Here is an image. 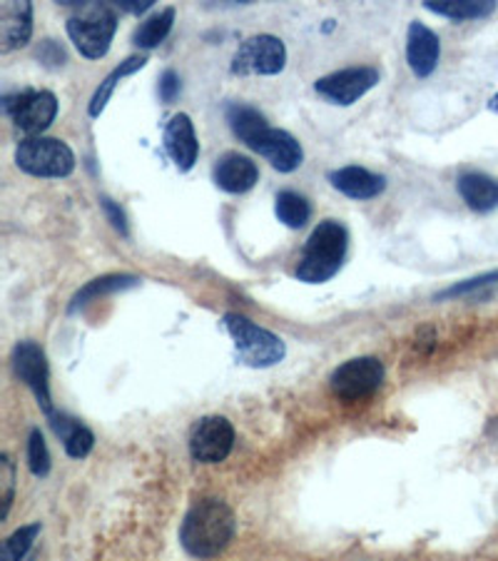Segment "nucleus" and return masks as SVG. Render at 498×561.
Instances as JSON below:
<instances>
[{
    "label": "nucleus",
    "mask_w": 498,
    "mask_h": 561,
    "mask_svg": "<svg viewBox=\"0 0 498 561\" xmlns=\"http://www.w3.org/2000/svg\"><path fill=\"white\" fill-rule=\"evenodd\" d=\"M237 522L235 512L222 502V499H200L198 504L187 512L180 541L187 554L194 559H212L225 551L235 537Z\"/></svg>",
    "instance_id": "1"
},
{
    "label": "nucleus",
    "mask_w": 498,
    "mask_h": 561,
    "mask_svg": "<svg viewBox=\"0 0 498 561\" xmlns=\"http://www.w3.org/2000/svg\"><path fill=\"white\" fill-rule=\"evenodd\" d=\"M349 235L336 220H324L311 230L309 239L301 249L297 262V278L307 284H319L332 280L342 270Z\"/></svg>",
    "instance_id": "2"
},
{
    "label": "nucleus",
    "mask_w": 498,
    "mask_h": 561,
    "mask_svg": "<svg viewBox=\"0 0 498 561\" xmlns=\"http://www.w3.org/2000/svg\"><path fill=\"white\" fill-rule=\"evenodd\" d=\"M66 31L80 56L97 60L108 56L115 31H118V15L110 5L85 3L75 15L68 17Z\"/></svg>",
    "instance_id": "3"
},
{
    "label": "nucleus",
    "mask_w": 498,
    "mask_h": 561,
    "mask_svg": "<svg viewBox=\"0 0 498 561\" xmlns=\"http://www.w3.org/2000/svg\"><path fill=\"white\" fill-rule=\"evenodd\" d=\"M222 323H225V329L235 340L237 360L247 364V367H254V370L272 367V364L282 362L284 352H287L284 350V342L277 335L270 332V329H264V327H257L254 323H249V319L242 315L229 312Z\"/></svg>",
    "instance_id": "4"
},
{
    "label": "nucleus",
    "mask_w": 498,
    "mask_h": 561,
    "mask_svg": "<svg viewBox=\"0 0 498 561\" xmlns=\"http://www.w3.org/2000/svg\"><path fill=\"white\" fill-rule=\"evenodd\" d=\"M15 163L35 177H68L75 171V155L56 138H25L15 148Z\"/></svg>",
    "instance_id": "5"
},
{
    "label": "nucleus",
    "mask_w": 498,
    "mask_h": 561,
    "mask_svg": "<svg viewBox=\"0 0 498 561\" xmlns=\"http://www.w3.org/2000/svg\"><path fill=\"white\" fill-rule=\"evenodd\" d=\"M3 110L28 138H40L58 115V97L50 91H23L3 97Z\"/></svg>",
    "instance_id": "6"
},
{
    "label": "nucleus",
    "mask_w": 498,
    "mask_h": 561,
    "mask_svg": "<svg viewBox=\"0 0 498 561\" xmlns=\"http://www.w3.org/2000/svg\"><path fill=\"white\" fill-rule=\"evenodd\" d=\"M384 382V364L377 358H357L340 364L329 377V387L344 402H359L371 397Z\"/></svg>",
    "instance_id": "7"
},
{
    "label": "nucleus",
    "mask_w": 498,
    "mask_h": 561,
    "mask_svg": "<svg viewBox=\"0 0 498 561\" xmlns=\"http://www.w3.org/2000/svg\"><path fill=\"white\" fill-rule=\"evenodd\" d=\"M287 66V48L277 35H252L233 58L235 75H277Z\"/></svg>",
    "instance_id": "8"
},
{
    "label": "nucleus",
    "mask_w": 498,
    "mask_h": 561,
    "mask_svg": "<svg viewBox=\"0 0 498 561\" xmlns=\"http://www.w3.org/2000/svg\"><path fill=\"white\" fill-rule=\"evenodd\" d=\"M13 370L21 382H25V387L33 391L35 399H38V407L46 412V417L56 414L50 397V370L43 347L31 340L17 342L13 350Z\"/></svg>",
    "instance_id": "9"
},
{
    "label": "nucleus",
    "mask_w": 498,
    "mask_h": 561,
    "mask_svg": "<svg viewBox=\"0 0 498 561\" xmlns=\"http://www.w3.org/2000/svg\"><path fill=\"white\" fill-rule=\"evenodd\" d=\"M379 70L371 66H354L336 70V73H329L319 78L315 83V91L329 101L332 105H354L359 97L367 95L374 85L379 83Z\"/></svg>",
    "instance_id": "10"
},
{
    "label": "nucleus",
    "mask_w": 498,
    "mask_h": 561,
    "mask_svg": "<svg viewBox=\"0 0 498 561\" xmlns=\"http://www.w3.org/2000/svg\"><path fill=\"white\" fill-rule=\"evenodd\" d=\"M235 447V426L227 417L212 414L194 424L190 436V454L202 465H220Z\"/></svg>",
    "instance_id": "11"
},
{
    "label": "nucleus",
    "mask_w": 498,
    "mask_h": 561,
    "mask_svg": "<svg viewBox=\"0 0 498 561\" xmlns=\"http://www.w3.org/2000/svg\"><path fill=\"white\" fill-rule=\"evenodd\" d=\"M247 148L260 153L280 173H295L301 160H305V150H301L299 140L289 136L287 130L272 128V125H264Z\"/></svg>",
    "instance_id": "12"
},
{
    "label": "nucleus",
    "mask_w": 498,
    "mask_h": 561,
    "mask_svg": "<svg viewBox=\"0 0 498 561\" xmlns=\"http://www.w3.org/2000/svg\"><path fill=\"white\" fill-rule=\"evenodd\" d=\"M441 58V40L431 28L414 21L406 33V62L414 70V75L429 78Z\"/></svg>",
    "instance_id": "13"
},
{
    "label": "nucleus",
    "mask_w": 498,
    "mask_h": 561,
    "mask_svg": "<svg viewBox=\"0 0 498 561\" xmlns=\"http://www.w3.org/2000/svg\"><path fill=\"white\" fill-rule=\"evenodd\" d=\"M165 148L170 153L173 163L177 165V171H192L194 163H198L200 155V142L198 136H194V125L190 120V115H175V118L167 122L165 128Z\"/></svg>",
    "instance_id": "14"
},
{
    "label": "nucleus",
    "mask_w": 498,
    "mask_h": 561,
    "mask_svg": "<svg viewBox=\"0 0 498 561\" xmlns=\"http://www.w3.org/2000/svg\"><path fill=\"white\" fill-rule=\"evenodd\" d=\"M33 35V5L31 3H3L0 5V50L11 52L28 46Z\"/></svg>",
    "instance_id": "15"
},
{
    "label": "nucleus",
    "mask_w": 498,
    "mask_h": 561,
    "mask_svg": "<svg viewBox=\"0 0 498 561\" xmlns=\"http://www.w3.org/2000/svg\"><path fill=\"white\" fill-rule=\"evenodd\" d=\"M260 180V167L252 163L247 155L227 153L217 160L215 165V183L220 190L229 195H242Z\"/></svg>",
    "instance_id": "16"
},
{
    "label": "nucleus",
    "mask_w": 498,
    "mask_h": 561,
    "mask_svg": "<svg viewBox=\"0 0 498 561\" xmlns=\"http://www.w3.org/2000/svg\"><path fill=\"white\" fill-rule=\"evenodd\" d=\"M329 183H332L334 190H340L352 200H371L387 190L384 177L359 165L340 167V171L329 173Z\"/></svg>",
    "instance_id": "17"
},
{
    "label": "nucleus",
    "mask_w": 498,
    "mask_h": 561,
    "mask_svg": "<svg viewBox=\"0 0 498 561\" xmlns=\"http://www.w3.org/2000/svg\"><path fill=\"white\" fill-rule=\"evenodd\" d=\"M50 420V426H52V432H56L58 436H60V442H62V447H66V452H68V457H73V459H83V457H87V454L93 452V447H95V436H93V432L87 430L85 424H80L78 420H73V417H68V414H52V417H48Z\"/></svg>",
    "instance_id": "18"
},
{
    "label": "nucleus",
    "mask_w": 498,
    "mask_h": 561,
    "mask_svg": "<svg viewBox=\"0 0 498 561\" xmlns=\"http://www.w3.org/2000/svg\"><path fill=\"white\" fill-rule=\"evenodd\" d=\"M459 195L471 210L488 212L498 208V183L484 173H464L459 177Z\"/></svg>",
    "instance_id": "19"
},
{
    "label": "nucleus",
    "mask_w": 498,
    "mask_h": 561,
    "mask_svg": "<svg viewBox=\"0 0 498 561\" xmlns=\"http://www.w3.org/2000/svg\"><path fill=\"white\" fill-rule=\"evenodd\" d=\"M426 11L436 15L451 17V21H474V17H486L494 13V0H426Z\"/></svg>",
    "instance_id": "20"
},
{
    "label": "nucleus",
    "mask_w": 498,
    "mask_h": 561,
    "mask_svg": "<svg viewBox=\"0 0 498 561\" xmlns=\"http://www.w3.org/2000/svg\"><path fill=\"white\" fill-rule=\"evenodd\" d=\"M145 62H147L145 56H132V58H128L124 62H120V66L115 68L112 73H110L108 78H105L100 85H97V91H95L93 101H91V108H87V110H91L93 118H97V115H100V113L105 110V105H108V101L112 97L115 87H118L120 80H122L124 75L138 73L140 68H145Z\"/></svg>",
    "instance_id": "21"
},
{
    "label": "nucleus",
    "mask_w": 498,
    "mask_h": 561,
    "mask_svg": "<svg viewBox=\"0 0 498 561\" xmlns=\"http://www.w3.org/2000/svg\"><path fill=\"white\" fill-rule=\"evenodd\" d=\"M227 122L229 128H233L235 136L249 145V142L254 140L257 132H260L264 125H270L264 120V115L252 108V105H242V103H235L227 108Z\"/></svg>",
    "instance_id": "22"
},
{
    "label": "nucleus",
    "mask_w": 498,
    "mask_h": 561,
    "mask_svg": "<svg viewBox=\"0 0 498 561\" xmlns=\"http://www.w3.org/2000/svg\"><path fill=\"white\" fill-rule=\"evenodd\" d=\"M173 25H175V8H165V11L147 17V21L135 31V35H132V40H135L138 48H145V50L157 48L159 43L170 35Z\"/></svg>",
    "instance_id": "23"
},
{
    "label": "nucleus",
    "mask_w": 498,
    "mask_h": 561,
    "mask_svg": "<svg viewBox=\"0 0 498 561\" xmlns=\"http://www.w3.org/2000/svg\"><path fill=\"white\" fill-rule=\"evenodd\" d=\"M140 280L132 278V274H108V278H100V280H93L87 282L83 290L78 292L73 297V305H70V312H75L80 307H85L87 302L100 297V295H108V292H118L124 288H132V284H138Z\"/></svg>",
    "instance_id": "24"
},
{
    "label": "nucleus",
    "mask_w": 498,
    "mask_h": 561,
    "mask_svg": "<svg viewBox=\"0 0 498 561\" xmlns=\"http://www.w3.org/2000/svg\"><path fill=\"white\" fill-rule=\"evenodd\" d=\"M274 210H277L280 222H284L289 230L305 227L311 215L309 202L292 190H284L277 195V204H274Z\"/></svg>",
    "instance_id": "25"
},
{
    "label": "nucleus",
    "mask_w": 498,
    "mask_h": 561,
    "mask_svg": "<svg viewBox=\"0 0 498 561\" xmlns=\"http://www.w3.org/2000/svg\"><path fill=\"white\" fill-rule=\"evenodd\" d=\"M40 531H43V527L38 522L28 524V527L15 529L11 537L3 541V554H0V561H21L35 545V539H38Z\"/></svg>",
    "instance_id": "26"
},
{
    "label": "nucleus",
    "mask_w": 498,
    "mask_h": 561,
    "mask_svg": "<svg viewBox=\"0 0 498 561\" xmlns=\"http://www.w3.org/2000/svg\"><path fill=\"white\" fill-rule=\"evenodd\" d=\"M28 467L35 477H46L50 471V452L40 430H31L28 436Z\"/></svg>",
    "instance_id": "27"
},
{
    "label": "nucleus",
    "mask_w": 498,
    "mask_h": 561,
    "mask_svg": "<svg viewBox=\"0 0 498 561\" xmlns=\"http://www.w3.org/2000/svg\"><path fill=\"white\" fill-rule=\"evenodd\" d=\"M498 282V272H488L482 274V278H474V280H466V282H459L453 284V288L443 290L436 295V300H451V297H464V295H474L476 290H484V288H491V284Z\"/></svg>",
    "instance_id": "28"
},
{
    "label": "nucleus",
    "mask_w": 498,
    "mask_h": 561,
    "mask_svg": "<svg viewBox=\"0 0 498 561\" xmlns=\"http://www.w3.org/2000/svg\"><path fill=\"white\" fill-rule=\"evenodd\" d=\"M0 469H3V519L8 516V512H11V502H13V487H15V469H13V461L8 454H3L0 457Z\"/></svg>",
    "instance_id": "29"
},
{
    "label": "nucleus",
    "mask_w": 498,
    "mask_h": 561,
    "mask_svg": "<svg viewBox=\"0 0 498 561\" xmlns=\"http://www.w3.org/2000/svg\"><path fill=\"white\" fill-rule=\"evenodd\" d=\"M38 58L46 62L48 68H58L66 62V50H62L56 40H43L38 48Z\"/></svg>",
    "instance_id": "30"
},
{
    "label": "nucleus",
    "mask_w": 498,
    "mask_h": 561,
    "mask_svg": "<svg viewBox=\"0 0 498 561\" xmlns=\"http://www.w3.org/2000/svg\"><path fill=\"white\" fill-rule=\"evenodd\" d=\"M177 95H180V78H177L175 70H165L163 78H159V97L165 103H175Z\"/></svg>",
    "instance_id": "31"
},
{
    "label": "nucleus",
    "mask_w": 498,
    "mask_h": 561,
    "mask_svg": "<svg viewBox=\"0 0 498 561\" xmlns=\"http://www.w3.org/2000/svg\"><path fill=\"white\" fill-rule=\"evenodd\" d=\"M100 202H103L105 215H108V218H110V222H112V227L118 230V233L128 235V222H124V212H122V210L118 208V204H115L110 198H103Z\"/></svg>",
    "instance_id": "32"
},
{
    "label": "nucleus",
    "mask_w": 498,
    "mask_h": 561,
    "mask_svg": "<svg viewBox=\"0 0 498 561\" xmlns=\"http://www.w3.org/2000/svg\"><path fill=\"white\" fill-rule=\"evenodd\" d=\"M153 3H155V0H124V3H118V8H120V11H128V13L140 15V13L150 11V8H153Z\"/></svg>",
    "instance_id": "33"
},
{
    "label": "nucleus",
    "mask_w": 498,
    "mask_h": 561,
    "mask_svg": "<svg viewBox=\"0 0 498 561\" xmlns=\"http://www.w3.org/2000/svg\"><path fill=\"white\" fill-rule=\"evenodd\" d=\"M488 108H491V110H498V95L494 97V101H491V103H488Z\"/></svg>",
    "instance_id": "34"
}]
</instances>
